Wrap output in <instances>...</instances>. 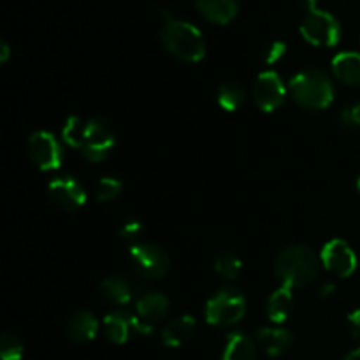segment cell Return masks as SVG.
<instances>
[{"instance_id": "obj_1", "label": "cell", "mask_w": 360, "mask_h": 360, "mask_svg": "<svg viewBox=\"0 0 360 360\" xmlns=\"http://www.w3.org/2000/svg\"><path fill=\"white\" fill-rule=\"evenodd\" d=\"M160 39L169 53L183 62L195 63L206 56V41L195 25L172 18L167 11H160Z\"/></svg>"}, {"instance_id": "obj_2", "label": "cell", "mask_w": 360, "mask_h": 360, "mask_svg": "<svg viewBox=\"0 0 360 360\" xmlns=\"http://www.w3.org/2000/svg\"><path fill=\"white\" fill-rule=\"evenodd\" d=\"M320 273V259L311 248L294 245L281 250L274 260V276L283 287L302 288L316 280Z\"/></svg>"}, {"instance_id": "obj_3", "label": "cell", "mask_w": 360, "mask_h": 360, "mask_svg": "<svg viewBox=\"0 0 360 360\" xmlns=\"http://www.w3.org/2000/svg\"><path fill=\"white\" fill-rule=\"evenodd\" d=\"M290 97L299 108L308 111L327 109L334 101V86L329 74L320 69H304L288 83Z\"/></svg>"}, {"instance_id": "obj_4", "label": "cell", "mask_w": 360, "mask_h": 360, "mask_svg": "<svg viewBox=\"0 0 360 360\" xmlns=\"http://www.w3.org/2000/svg\"><path fill=\"white\" fill-rule=\"evenodd\" d=\"M246 313V299L238 288L225 287L211 295L206 302L204 316L210 326L231 327L241 322Z\"/></svg>"}, {"instance_id": "obj_5", "label": "cell", "mask_w": 360, "mask_h": 360, "mask_svg": "<svg viewBox=\"0 0 360 360\" xmlns=\"http://www.w3.org/2000/svg\"><path fill=\"white\" fill-rule=\"evenodd\" d=\"M301 34L309 44L320 48H333L341 39V25L333 13L326 9L308 11L301 21Z\"/></svg>"}, {"instance_id": "obj_6", "label": "cell", "mask_w": 360, "mask_h": 360, "mask_svg": "<svg viewBox=\"0 0 360 360\" xmlns=\"http://www.w3.org/2000/svg\"><path fill=\"white\" fill-rule=\"evenodd\" d=\"M132 269L146 280L164 278L171 269V259L162 246L153 243H136L130 248Z\"/></svg>"}, {"instance_id": "obj_7", "label": "cell", "mask_w": 360, "mask_h": 360, "mask_svg": "<svg viewBox=\"0 0 360 360\" xmlns=\"http://www.w3.org/2000/svg\"><path fill=\"white\" fill-rule=\"evenodd\" d=\"M116 144V134L109 127L108 122L102 118L88 120V132L84 139V146L81 150L83 157L88 162H104L109 157L111 150Z\"/></svg>"}, {"instance_id": "obj_8", "label": "cell", "mask_w": 360, "mask_h": 360, "mask_svg": "<svg viewBox=\"0 0 360 360\" xmlns=\"http://www.w3.org/2000/svg\"><path fill=\"white\" fill-rule=\"evenodd\" d=\"M28 157L41 171H55L62 165L63 151L53 134L39 130L28 139Z\"/></svg>"}, {"instance_id": "obj_9", "label": "cell", "mask_w": 360, "mask_h": 360, "mask_svg": "<svg viewBox=\"0 0 360 360\" xmlns=\"http://www.w3.org/2000/svg\"><path fill=\"white\" fill-rule=\"evenodd\" d=\"M287 97V88L280 74L274 70H264L253 83V101L264 112H273L280 108Z\"/></svg>"}, {"instance_id": "obj_10", "label": "cell", "mask_w": 360, "mask_h": 360, "mask_svg": "<svg viewBox=\"0 0 360 360\" xmlns=\"http://www.w3.org/2000/svg\"><path fill=\"white\" fill-rule=\"evenodd\" d=\"M151 330L153 327L146 326L144 322H141L139 316L123 311V309H116L104 319L105 338L115 345H125L132 338V334L146 336V334H151Z\"/></svg>"}, {"instance_id": "obj_11", "label": "cell", "mask_w": 360, "mask_h": 360, "mask_svg": "<svg viewBox=\"0 0 360 360\" xmlns=\"http://www.w3.org/2000/svg\"><path fill=\"white\" fill-rule=\"evenodd\" d=\"M323 267L338 278H348L357 269V255L354 248L343 239L336 238L326 243L320 255Z\"/></svg>"}, {"instance_id": "obj_12", "label": "cell", "mask_w": 360, "mask_h": 360, "mask_svg": "<svg viewBox=\"0 0 360 360\" xmlns=\"http://www.w3.org/2000/svg\"><path fill=\"white\" fill-rule=\"evenodd\" d=\"M48 197L56 207L63 211H77L86 202V192L79 181L70 176H58L48 186Z\"/></svg>"}, {"instance_id": "obj_13", "label": "cell", "mask_w": 360, "mask_h": 360, "mask_svg": "<svg viewBox=\"0 0 360 360\" xmlns=\"http://www.w3.org/2000/svg\"><path fill=\"white\" fill-rule=\"evenodd\" d=\"M257 347L262 348L269 357H280L294 343L290 330L283 327H260L255 333Z\"/></svg>"}, {"instance_id": "obj_14", "label": "cell", "mask_w": 360, "mask_h": 360, "mask_svg": "<svg viewBox=\"0 0 360 360\" xmlns=\"http://www.w3.org/2000/svg\"><path fill=\"white\" fill-rule=\"evenodd\" d=\"M136 308L141 322L153 327L155 322L165 319V315L169 313V308H171V302H169V299L164 294L148 292V294H143L137 299Z\"/></svg>"}, {"instance_id": "obj_15", "label": "cell", "mask_w": 360, "mask_h": 360, "mask_svg": "<svg viewBox=\"0 0 360 360\" xmlns=\"http://www.w3.org/2000/svg\"><path fill=\"white\" fill-rule=\"evenodd\" d=\"M197 329V322L192 315H183L171 320L162 330V343L169 348H179L192 340Z\"/></svg>"}, {"instance_id": "obj_16", "label": "cell", "mask_w": 360, "mask_h": 360, "mask_svg": "<svg viewBox=\"0 0 360 360\" xmlns=\"http://www.w3.org/2000/svg\"><path fill=\"white\" fill-rule=\"evenodd\" d=\"M197 11L207 21L217 25H227L239 11V0H195Z\"/></svg>"}, {"instance_id": "obj_17", "label": "cell", "mask_w": 360, "mask_h": 360, "mask_svg": "<svg viewBox=\"0 0 360 360\" xmlns=\"http://www.w3.org/2000/svg\"><path fill=\"white\" fill-rule=\"evenodd\" d=\"M65 330L74 343H88L97 336L98 322L90 311H77L69 319Z\"/></svg>"}, {"instance_id": "obj_18", "label": "cell", "mask_w": 360, "mask_h": 360, "mask_svg": "<svg viewBox=\"0 0 360 360\" xmlns=\"http://www.w3.org/2000/svg\"><path fill=\"white\" fill-rule=\"evenodd\" d=\"M333 74L348 86L360 84V53L343 51L333 58Z\"/></svg>"}, {"instance_id": "obj_19", "label": "cell", "mask_w": 360, "mask_h": 360, "mask_svg": "<svg viewBox=\"0 0 360 360\" xmlns=\"http://www.w3.org/2000/svg\"><path fill=\"white\" fill-rule=\"evenodd\" d=\"M221 360H257V343L245 333H232L225 341Z\"/></svg>"}, {"instance_id": "obj_20", "label": "cell", "mask_w": 360, "mask_h": 360, "mask_svg": "<svg viewBox=\"0 0 360 360\" xmlns=\"http://www.w3.org/2000/svg\"><path fill=\"white\" fill-rule=\"evenodd\" d=\"M292 309H294V295H292V288L283 287L271 294L269 301H267V316H269L271 322L281 326L283 322H287V319L290 316Z\"/></svg>"}, {"instance_id": "obj_21", "label": "cell", "mask_w": 360, "mask_h": 360, "mask_svg": "<svg viewBox=\"0 0 360 360\" xmlns=\"http://www.w3.org/2000/svg\"><path fill=\"white\" fill-rule=\"evenodd\" d=\"M98 288H101L102 295H104L109 302H112V304L116 306L129 304V302L132 301L134 294H136L132 285L127 283V281L120 276L105 278V280L101 281Z\"/></svg>"}, {"instance_id": "obj_22", "label": "cell", "mask_w": 360, "mask_h": 360, "mask_svg": "<svg viewBox=\"0 0 360 360\" xmlns=\"http://www.w3.org/2000/svg\"><path fill=\"white\" fill-rule=\"evenodd\" d=\"M245 98H246L245 88H243L238 81H227V83H224L220 88H218L217 101H218V105H220L224 111H229V112L238 111V109L243 105V102H245Z\"/></svg>"}, {"instance_id": "obj_23", "label": "cell", "mask_w": 360, "mask_h": 360, "mask_svg": "<svg viewBox=\"0 0 360 360\" xmlns=\"http://www.w3.org/2000/svg\"><path fill=\"white\" fill-rule=\"evenodd\" d=\"M88 132V120L79 118V116H72L65 122L62 130V137L70 148L76 150H83L84 139H86Z\"/></svg>"}, {"instance_id": "obj_24", "label": "cell", "mask_w": 360, "mask_h": 360, "mask_svg": "<svg viewBox=\"0 0 360 360\" xmlns=\"http://www.w3.org/2000/svg\"><path fill=\"white\" fill-rule=\"evenodd\" d=\"M241 259L232 252H221L220 255H217L213 262L214 273L220 278H224V280H236L239 273H241Z\"/></svg>"}, {"instance_id": "obj_25", "label": "cell", "mask_w": 360, "mask_h": 360, "mask_svg": "<svg viewBox=\"0 0 360 360\" xmlns=\"http://www.w3.org/2000/svg\"><path fill=\"white\" fill-rule=\"evenodd\" d=\"M123 192V183L116 178H102L98 179L95 186V199L98 202H109L115 200Z\"/></svg>"}, {"instance_id": "obj_26", "label": "cell", "mask_w": 360, "mask_h": 360, "mask_svg": "<svg viewBox=\"0 0 360 360\" xmlns=\"http://www.w3.org/2000/svg\"><path fill=\"white\" fill-rule=\"evenodd\" d=\"M23 343L20 338L11 333H4L0 338V357L2 360H21L23 359Z\"/></svg>"}, {"instance_id": "obj_27", "label": "cell", "mask_w": 360, "mask_h": 360, "mask_svg": "<svg viewBox=\"0 0 360 360\" xmlns=\"http://www.w3.org/2000/svg\"><path fill=\"white\" fill-rule=\"evenodd\" d=\"M144 227L143 221L137 220L134 217H127L120 221L118 225V236L123 239V241H134V239L139 238L143 234Z\"/></svg>"}, {"instance_id": "obj_28", "label": "cell", "mask_w": 360, "mask_h": 360, "mask_svg": "<svg viewBox=\"0 0 360 360\" xmlns=\"http://www.w3.org/2000/svg\"><path fill=\"white\" fill-rule=\"evenodd\" d=\"M285 53H287V44L283 41H271L269 44L264 46L260 58H262V63H266V65H274V63H278L283 58Z\"/></svg>"}, {"instance_id": "obj_29", "label": "cell", "mask_w": 360, "mask_h": 360, "mask_svg": "<svg viewBox=\"0 0 360 360\" xmlns=\"http://www.w3.org/2000/svg\"><path fill=\"white\" fill-rule=\"evenodd\" d=\"M341 125L345 129H357V127H360V102L341 111Z\"/></svg>"}, {"instance_id": "obj_30", "label": "cell", "mask_w": 360, "mask_h": 360, "mask_svg": "<svg viewBox=\"0 0 360 360\" xmlns=\"http://www.w3.org/2000/svg\"><path fill=\"white\" fill-rule=\"evenodd\" d=\"M347 326H348V330H350L352 338L360 341V309H354L352 313H348Z\"/></svg>"}, {"instance_id": "obj_31", "label": "cell", "mask_w": 360, "mask_h": 360, "mask_svg": "<svg viewBox=\"0 0 360 360\" xmlns=\"http://www.w3.org/2000/svg\"><path fill=\"white\" fill-rule=\"evenodd\" d=\"M9 56H11V48H9V44H7V41H0V62L2 63H6L7 60H9Z\"/></svg>"}, {"instance_id": "obj_32", "label": "cell", "mask_w": 360, "mask_h": 360, "mask_svg": "<svg viewBox=\"0 0 360 360\" xmlns=\"http://www.w3.org/2000/svg\"><path fill=\"white\" fill-rule=\"evenodd\" d=\"M334 290H336L334 283H323L322 287H320L319 294H320V297H329V295L334 294Z\"/></svg>"}, {"instance_id": "obj_33", "label": "cell", "mask_w": 360, "mask_h": 360, "mask_svg": "<svg viewBox=\"0 0 360 360\" xmlns=\"http://www.w3.org/2000/svg\"><path fill=\"white\" fill-rule=\"evenodd\" d=\"M299 6H301V9H304V13H308V11L319 7V0H299Z\"/></svg>"}, {"instance_id": "obj_34", "label": "cell", "mask_w": 360, "mask_h": 360, "mask_svg": "<svg viewBox=\"0 0 360 360\" xmlns=\"http://www.w3.org/2000/svg\"><path fill=\"white\" fill-rule=\"evenodd\" d=\"M345 360H360V348H357V350L350 352V354L345 357Z\"/></svg>"}, {"instance_id": "obj_35", "label": "cell", "mask_w": 360, "mask_h": 360, "mask_svg": "<svg viewBox=\"0 0 360 360\" xmlns=\"http://www.w3.org/2000/svg\"><path fill=\"white\" fill-rule=\"evenodd\" d=\"M355 186H357V190L360 192V176H359V179H357V185H355Z\"/></svg>"}]
</instances>
